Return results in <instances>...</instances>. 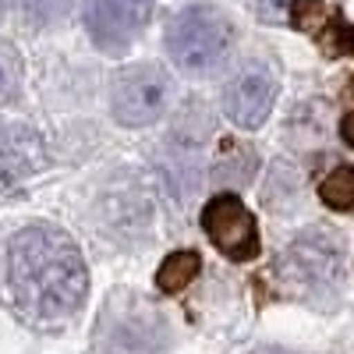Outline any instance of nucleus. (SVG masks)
I'll return each mask as SVG.
<instances>
[{"label": "nucleus", "instance_id": "nucleus-16", "mask_svg": "<svg viewBox=\"0 0 354 354\" xmlns=\"http://www.w3.org/2000/svg\"><path fill=\"white\" fill-rule=\"evenodd\" d=\"M340 138L347 142V145H354V110L344 117V121H340Z\"/></svg>", "mask_w": 354, "mask_h": 354}, {"label": "nucleus", "instance_id": "nucleus-14", "mask_svg": "<svg viewBox=\"0 0 354 354\" xmlns=\"http://www.w3.org/2000/svg\"><path fill=\"white\" fill-rule=\"evenodd\" d=\"M287 21H290L294 28H305V32H319V21H322V0H290Z\"/></svg>", "mask_w": 354, "mask_h": 354}, {"label": "nucleus", "instance_id": "nucleus-1", "mask_svg": "<svg viewBox=\"0 0 354 354\" xmlns=\"http://www.w3.org/2000/svg\"><path fill=\"white\" fill-rule=\"evenodd\" d=\"M4 283L11 305L32 322H61L85 301L88 273L78 245L64 230L36 223L8 241Z\"/></svg>", "mask_w": 354, "mask_h": 354}, {"label": "nucleus", "instance_id": "nucleus-9", "mask_svg": "<svg viewBox=\"0 0 354 354\" xmlns=\"http://www.w3.org/2000/svg\"><path fill=\"white\" fill-rule=\"evenodd\" d=\"M255 167H259V160L252 153V145L227 138L220 145L216 160H213V177H209V181H220V185H248L252 177H255Z\"/></svg>", "mask_w": 354, "mask_h": 354}, {"label": "nucleus", "instance_id": "nucleus-4", "mask_svg": "<svg viewBox=\"0 0 354 354\" xmlns=\"http://www.w3.org/2000/svg\"><path fill=\"white\" fill-rule=\"evenodd\" d=\"M170 100H174V82L160 64H131L113 78L110 106H113L117 121L128 128L160 121Z\"/></svg>", "mask_w": 354, "mask_h": 354}, {"label": "nucleus", "instance_id": "nucleus-11", "mask_svg": "<svg viewBox=\"0 0 354 354\" xmlns=\"http://www.w3.org/2000/svg\"><path fill=\"white\" fill-rule=\"evenodd\" d=\"M319 198L337 213L354 209V167L330 170V177H322V185H319Z\"/></svg>", "mask_w": 354, "mask_h": 354}, {"label": "nucleus", "instance_id": "nucleus-6", "mask_svg": "<svg viewBox=\"0 0 354 354\" xmlns=\"http://www.w3.org/2000/svg\"><path fill=\"white\" fill-rule=\"evenodd\" d=\"M273 100H277V75L262 61H248L245 68H238V75L223 88V110L245 131L259 128L270 117Z\"/></svg>", "mask_w": 354, "mask_h": 354}, {"label": "nucleus", "instance_id": "nucleus-15", "mask_svg": "<svg viewBox=\"0 0 354 354\" xmlns=\"http://www.w3.org/2000/svg\"><path fill=\"white\" fill-rule=\"evenodd\" d=\"M255 11H259V18H266V21H287L290 0H255Z\"/></svg>", "mask_w": 354, "mask_h": 354}, {"label": "nucleus", "instance_id": "nucleus-3", "mask_svg": "<svg viewBox=\"0 0 354 354\" xmlns=\"http://www.w3.org/2000/svg\"><path fill=\"white\" fill-rule=\"evenodd\" d=\"M280 273L287 283L298 287V294H308V298H322V294H333L344 287V248L333 238L330 230H305L301 238H294L290 248L280 255Z\"/></svg>", "mask_w": 354, "mask_h": 354}, {"label": "nucleus", "instance_id": "nucleus-8", "mask_svg": "<svg viewBox=\"0 0 354 354\" xmlns=\"http://www.w3.org/2000/svg\"><path fill=\"white\" fill-rule=\"evenodd\" d=\"M43 167H46V145L32 128L25 124L0 128V195L18 192Z\"/></svg>", "mask_w": 354, "mask_h": 354}, {"label": "nucleus", "instance_id": "nucleus-5", "mask_svg": "<svg viewBox=\"0 0 354 354\" xmlns=\"http://www.w3.org/2000/svg\"><path fill=\"white\" fill-rule=\"evenodd\" d=\"M202 230L209 234V241L234 262H248L259 255V227L255 216L241 205L238 195H216L205 202L202 209Z\"/></svg>", "mask_w": 354, "mask_h": 354}, {"label": "nucleus", "instance_id": "nucleus-13", "mask_svg": "<svg viewBox=\"0 0 354 354\" xmlns=\"http://www.w3.org/2000/svg\"><path fill=\"white\" fill-rule=\"evenodd\" d=\"M319 39L330 57H347V53H354V25H347L340 15H333V21L319 32Z\"/></svg>", "mask_w": 354, "mask_h": 354}, {"label": "nucleus", "instance_id": "nucleus-10", "mask_svg": "<svg viewBox=\"0 0 354 354\" xmlns=\"http://www.w3.org/2000/svg\"><path fill=\"white\" fill-rule=\"evenodd\" d=\"M198 270H202L198 252H192V248L174 252V255H167V259H163V266H160V273H156V287H160L163 294H177V290H185V287L198 277Z\"/></svg>", "mask_w": 354, "mask_h": 354}, {"label": "nucleus", "instance_id": "nucleus-12", "mask_svg": "<svg viewBox=\"0 0 354 354\" xmlns=\"http://www.w3.org/2000/svg\"><path fill=\"white\" fill-rule=\"evenodd\" d=\"M21 93V57L11 43H0V106L15 103Z\"/></svg>", "mask_w": 354, "mask_h": 354}, {"label": "nucleus", "instance_id": "nucleus-17", "mask_svg": "<svg viewBox=\"0 0 354 354\" xmlns=\"http://www.w3.org/2000/svg\"><path fill=\"white\" fill-rule=\"evenodd\" d=\"M255 354H294V351H283V347H259Z\"/></svg>", "mask_w": 354, "mask_h": 354}, {"label": "nucleus", "instance_id": "nucleus-2", "mask_svg": "<svg viewBox=\"0 0 354 354\" xmlns=\"http://www.w3.org/2000/svg\"><path fill=\"white\" fill-rule=\"evenodd\" d=\"M230 50L234 21L213 4H192L181 15H174V21L167 25V53L181 71H216L230 57Z\"/></svg>", "mask_w": 354, "mask_h": 354}, {"label": "nucleus", "instance_id": "nucleus-7", "mask_svg": "<svg viewBox=\"0 0 354 354\" xmlns=\"http://www.w3.org/2000/svg\"><path fill=\"white\" fill-rule=\"evenodd\" d=\"M149 15L153 0H93L85 25L100 50L121 53L142 36V28L149 25Z\"/></svg>", "mask_w": 354, "mask_h": 354}]
</instances>
